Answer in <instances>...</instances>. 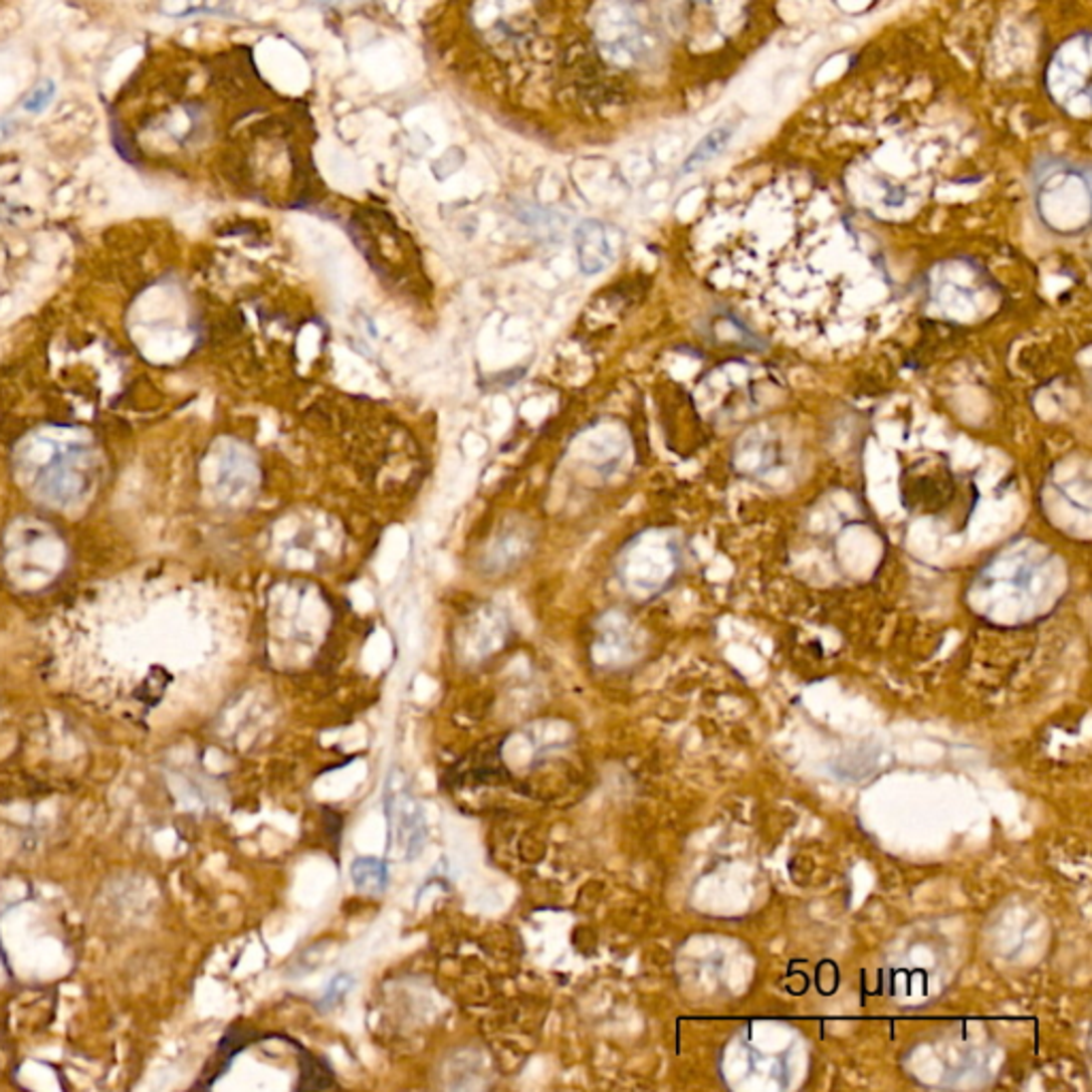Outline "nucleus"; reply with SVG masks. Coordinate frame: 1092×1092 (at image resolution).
<instances>
[{"mask_svg": "<svg viewBox=\"0 0 1092 1092\" xmlns=\"http://www.w3.org/2000/svg\"><path fill=\"white\" fill-rule=\"evenodd\" d=\"M383 811L389 828V852H397V856L406 860L421 856L427 843L425 813L419 801L408 790L406 775L402 771L393 769L389 773L383 796Z\"/></svg>", "mask_w": 1092, "mask_h": 1092, "instance_id": "f257e3e1", "label": "nucleus"}, {"mask_svg": "<svg viewBox=\"0 0 1092 1092\" xmlns=\"http://www.w3.org/2000/svg\"><path fill=\"white\" fill-rule=\"evenodd\" d=\"M92 463L85 448L62 446L34 476V489L45 499L68 504L90 487Z\"/></svg>", "mask_w": 1092, "mask_h": 1092, "instance_id": "f03ea898", "label": "nucleus"}, {"mask_svg": "<svg viewBox=\"0 0 1092 1092\" xmlns=\"http://www.w3.org/2000/svg\"><path fill=\"white\" fill-rule=\"evenodd\" d=\"M265 1039H277V1033H258L246 1025H231L229 1031L220 1039L210 1065L203 1069L201 1082L197 1086L210 1088L218 1078H222L224 1073L229 1071V1067L233 1065V1061L241 1052L258 1042H265Z\"/></svg>", "mask_w": 1092, "mask_h": 1092, "instance_id": "20e7f679", "label": "nucleus"}, {"mask_svg": "<svg viewBox=\"0 0 1092 1092\" xmlns=\"http://www.w3.org/2000/svg\"><path fill=\"white\" fill-rule=\"evenodd\" d=\"M320 811L324 813V824H326L329 839H332V841L336 839V845L340 847V835H342V828H344L342 816L332 807H320Z\"/></svg>", "mask_w": 1092, "mask_h": 1092, "instance_id": "ddd939ff", "label": "nucleus"}, {"mask_svg": "<svg viewBox=\"0 0 1092 1092\" xmlns=\"http://www.w3.org/2000/svg\"><path fill=\"white\" fill-rule=\"evenodd\" d=\"M355 988V977L351 973H338L332 981H329L326 991H324V997L320 999V1008L322 1010H332L336 1008V1005H340L346 997H349V993Z\"/></svg>", "mask_w": 1092, "mask_h": 1092, "instance_id": "9b49d317", "label": "nucleus"}, {"mask_svg": "<svg viewBox=\"0 0 1092 1092\" xmlns=\"http://www.w3.org/2000/svg\"><path fill=\"white\" fill-rule=\"evenodd\" d=\"M575 246L579 267L585 275L602 273L615 258L609 229L598 220H585L579 224V229L575 231Z\"/></svg>", "mask_w": 1092, "mask_h": 1092, "instance_id": "39448f33", "label": "nucleus"}, {"mask_svg": "<svg viewBox=\"0 0 1092 1092\" xmlns=\"http://www.w3.org/2000/svg\"><path fill=\"white\" fill-rule=\"evenodd\" d=\"M54 94H56V83L51 79H43L39 85H34V90L24 98L22 107L28 114H43L49 107Z\"/></svg>", "mask_w": 1092, "mask_h": 1092, "instance_id": "f8f14e48", "label": "nucleus"}, {"mask_svg": "<svg viewBox=\"0 0 1092 1092\" xmlns=\"http://www.w3.org/2000/svg\"><path fill=\"white\" fill-rule=\"evenodd\" d=\"M284 1044L292 1046L297 1052V1065H299V1084L297 1090H326L336 1086V1071L326 1063L322 1056H316L314 1052L305 1050L299 1042L282 1035Z\"/></svg>", "mask_w": 1092, "mask_h": 1092, "instance_id": "423d86ee", "label": "nucleus"}, {"mask_svg": "<svg viewBox=\"0 0 1092 1092\" xmlns=\"http://www.w3.org/2000/svg\"><path fill=\"white\" fill-rule=\"evenodd\" d=\"M351 877L355 888L368 894H385L389 886V864L387 860L361 856L351 864Z\"/></svg>", "mask_w": 1092, "mask_h": 1092, "instance_id": "0eeeda50", "label": "nucleus"}, {"mask_svg": "<svg viewBox=\"0 0 1092 1092\" xmlns=\"http://www.w3.org/2000/svg\"><path fill=\"white\" fill-rule=\"evenodd\" d=\"M476 17L487 24L489 37L504 43L521 41L533 24L529 0H484V9Z\"/></svg>", "mask_w": 1092, "mask_h": 1092, "instance_id": "7ed1b4c3", "label": "nucleus"}, {"mask_svg": "<svg viewBox=\"0 0 1092 1092\" xmlns=\"http://www.w3.org/2000/svg\"><path fill=\"white\" fill-rule=\"evenodd\" d=\"M732 135H734V129H732L730 125H727V127H719V129H715V131H710V133L702 139V142H700L696 148H693V152L689 154V159H687L685 165H683L685 173H689V171H693V169H698V167L706 165L708 161H713L715 156H719V154L727 148V144H730Z\"/></svg>", "mask_w": 1092, "mask_h": 1092, "instance_id": "1a4fd4ad", "label": "nucleus"}, {"mask_svg": "<svg viewBox=\"0 0 1092 1092\" xmlns=\"http://www.w3.org/2000/svg\"><path fill=\"white\" fill-rule=\"evenodd\" d=\"M235 0H161V13L167 17H193V15H222L233 11Z\"/></svg>", "mask_w": 1092, "mask_h": 1092, "instance_id": "6e6552de", "label": "nucleus"}, {"mask_svg": "<svg viewBox=\"0 0 1092 1092\" xmlns=\"http://www.w3.org/2000/svg\"><path fill=\"white\" fill-rule=\"evenodd\" d=\"M527 547H529V538H527L523 529L506 531V533H501L497 538V542L493 544V551L489 553V562L497 570H506L508 566L516 564L518 560L523 558V553L527 551Z\"/></svg>", "mask_w": 1092, "mask_h": 1092, "instance_id": "9d476101", "label": "nucleus"}]
</instances>
